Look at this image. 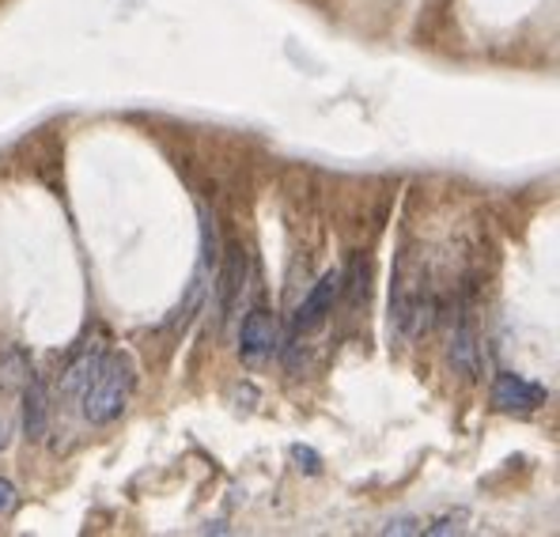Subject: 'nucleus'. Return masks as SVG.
<instances>
[{"mask_svg":"<svg viewBox=\"0 0 560 537\" xmlns=\"http://www.w3.org/2000/svg\"><path fill=\"white\" fill-rule=\"evenodd\" d=\"M12 503H15V489L4 481V477H0V511H8Z\"/></svg>","mask_w":560,"mask_h":537,"instance_id":"nucleus-14","label":"nucleus"},{"mask_svg":"<svg viewBox=\"0 0 560 537\" xmlns=\"http://www.w3.org/2000/svg\"><path fill=\"white\" fill-rule=\"evenodd\" d=\"M243 280H246V250L238 243H232V246H224V266H220V277H217L220 318H232L238 292H243Z\"/></svg>","mask_w":560,"mask_h":537,"instance_id":"nucleus-5","label":"nucleus"},{"mask_svg":"<svg viewBox=\"0 0 560 537\" xmlns=\"http://www.w3.org/2000/svg\"><path fill=\"white\" fill-rule=\"evenodd\" d=\"M201 272L217 269L220 266V227H217V217L209 212V205H201Z\"/></svg>","mask_w":560,"mask_h":537,"instance_id":"nucleus-8","label":"nucleus"},{"mask_svg":"<svg viewBox=\"0 0 560 537\" xmlns=\"http://www.w3.org/2000/svg\"><path fill=\"white\" fill-rule=\"evenodd\" d=\"M466 511H455V515H443V518H435L432 526H424L420 534H432V537H443V534H463L466 530Z\"/></svg>","mask_w":560,"mask_h":537,"instance_id":"nucleus-11","label":"nucleus"},{"mask_svg":"<svg viewBox=\"0 0 560 537\" xmlns=\"http://www.w3.org/2000/svg\"><path fill=\"white\" fill-rule=\"evenodd\" d=\"M341 284H345V272H337V269L323 272V280H318V284L311 288L307 300H303V303H300V311H295V318H292V329H295V334H303V329L318 326V322H323L326 314L334 311L337 295H341Z\"/></svg>","mask_w":560,"mask_h":537,"instance_id":"nucleus-4","label":"nucleus"},{"mask_svg":"<svg viewBox=\"0 0 560 537\" xmlns=\"http://www.w3.org/2000/svg\"><path fill=\"white\" fill-rule=\"evenodd\" d=\"M424 526L417 523V518H394V523L383 526V534H398V537H409V534H420Z\"/></svg>","mask_w":560,"mask_h":537,"instance_id":"nucleus-13","label":"nucleus"},{"mask_svg":"<svg viewBox=\"0 0 560 537\" xmlns=\"http://www.w3.org/2000/svg\"><path fill=\"white\" fill-rule=\"evenodd\" d=\"M133 383H137L133 360H129L126 352L103 357L95 363L88 386L80 390V398H84V417L92 420V424H110V420H118L121 412H126L129 398H133Z\"/></svg>","mask_w":560,"mask_h":537,"instance_id":"nucleus-1","label":"nucleus"},{"mask_svg":"<svg viewBox=\"0 0 560 537\" xmlns=\"http://www.w3.org/2000/svg\"><path fill=\"white\" fill-rule=\"evenodd\" d=\"M46 424H49L46 386L38 378H27V390H23V432H27V440H43Z\"/></svg>","mask_w":560,"mask_h":537,"instance_id":"nucleus-6","label":"nucleus"},{"mask_svg":"<svg viewBox=\"0 0 560 537\" xmlns=\"http://www.w3.org/2000/svg\"><path fill=\"white\" fill-rule=\"evenodd\" d=\"M95 363L98 357H84V360H77L69 371H65V390L69 394H80L88 386V378H92V371H95Z\"/></svg>","mask_w":560,"mask_h":537,"instance_id":"nucleus-10","label":"nucleus"},{"mask_svg":"<svg viewBox=\"0 0 560 537\" xmlns=\"http://www.w3.org/2000/svg\"><path fill=\"white\" fill-rule=\"evenodd\" d=\"M0 375H4V386L20 383V378H31V363L23 357L20 349H8L4 357H0Z\"/></svg>","mask_w":560,"mask_h":537,"instance_id":"nucleus-9","label":"nucleus"},{"mask_svg":"<svg viewBox=\"0 0 560 537\" xmlns=\"http://www.w3.org/2000/svg\"><path fill=\"white\" fill-rule=\"evenodd\" d=\"M549 401V390L523 375H512V371H500L497 383H492V405L504 412H534Z\"/></svg>","mask_w":560,"mask_h":537,"instance_id":"nucleus-3","label":"nucleus"},{"mask_svg":"<svg viewBox=\"0 0 560 537\" xmlns=\"http://www.w3.org/2000/svg\"><path fill=\"white\" fill-rule=\"evenodd\" d=\"M280 345V322L269 307H254L243 318V334H238V352L246 363H261L277 352Z\"/></svg>","mask_w":560,"mask_h":537,"instance_id":"nucleus-2","label":"nucleus"},{"mask_svg":"<svg viewBox=\"0 0 560 537\" xmlns=\"http://www.w3.org/2000/svg\"><path fill=\"white\" fill-rule=\"evenodd\" d=\"M292 462L303 469V474H318V469H323V458H318L311 447H303V443H295L292 447Z\"/></svg>","mask_w":560,"mask_h":537,"instance_id":"nucleus-12","label":"nucleus"},{"mask_svg":"<svg viewBox=\"0 0 560 537\" xmlns=\"http://www.w3.org/2000/svg\"><path fill=\"white\" fill-rule=\"evenodd\" d=\"M451 363H455L466 378L477 375V334H474V326H469V318L458 322V329H455V341H451Z\"/></svg>","mask_w":560,"mask_h":537,"instance_id":"nucleus-7","label":"nucleus"},{"mask_svg":"<svg viewBox=\"0 0 560 537\" xmlns=\"http://www.w3.org/2000/svg\"><path fill=\"white\" fill-rule=\"evenodd\" d=\"M4 443H8V435H4V424H0V451H4Z\"/></svg>","mask_w":560,"mask_h":537,"instance_id":"nucleus-15","label":"nucleus"}]
</instances>
